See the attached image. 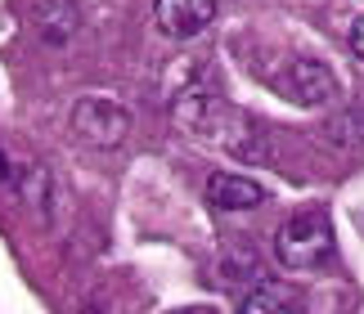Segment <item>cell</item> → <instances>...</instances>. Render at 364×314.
Segmentation results:
<instances>
[{
	"label": "cell",
	"instance_id": "1",
	"mask_svg": "<svg viewBox=\"0 0 364 314\" xmlns=\"http://www.w3.org/2000/svg\"><path fill=\"white\" fill-rule=\"evenodd\" d=\"M274 256L288 269H315L333 256V224L324 211H297L292 220L279 224L274 234Z\"/></svg>",
	"mask_w": 364,
	"mask_h": 314
},
{
	"label": "cell",
	"instance_id": "2",
	"mask_svg": "<svg viewBox=\"0 0 364 314\" xmlns=\"http://www.w3.org/2000/svg\"><path fill=\"white\" fill-rule=\"evenodd\" d=\"M171 117L189 135H216L220 121H225V99H220L216 81L207 72H193L189 81H180V90L171 94Z\"/></svg>",
	"mask_w": 364,
	"mask_h": 314
},
{
	"label": "cell",
	"instance_id": "3",
	"mask_svg": "<svg viewBox=\"0 0 364 314\" xmlns=\"http://www.w3.org/2000/svg\"><path fill=\"white\" fill-rule=\"evenodd\" d=\"M73 135L86 148H117L126 135H131V112H126L117 99L90 94L73 108Z\"/></svg>",
	"mask_w": 364,
	"mask_h": 314
},
{
	"label": "cell",
	"instance_id": "4",
	"mask_svg": "<svg viewBox=\"0 0 364 314\" xmlns=\"http://www.w3.org/2000/svg\"><path fill=\"white\" fill-rule=\"evenodd\" d=\"M279 90H284V99H292L301 108H319L338 94V81H333V72L319 59H292L284 67V77H279Z\"/></svg>",
	"mask_w": 364,
	"mask_h": 314
},
{
	"label": "cell",
	"instance_id": "5",
	"mask_svg": "<svg viewBox=\"0 0 364 314\" xmlns=\"http://www.w3.org/2000/svg\"><path fill=\"white\" fill-rule=\"evenodd\" d=\"M153 18H158V27L171 40H193L216 18V0H158Z\"/></svg>",
	"mask_w": 364,
	"mask_h": 314
},
{
	"label": "cell",
	"instance_id": "6",
	"mask_svg": "<svg viewBox=\"0 0 364 314\" xmlns=\"http://www.w3.org/2000/svg\"><path fill=\"white\" fill-rule=\"evenodd\" d=\"M207 202L216 211H252L265 202V189L257 180L247 175H234V170H216L212 180H207Z\"/></svg>",
	"mask_w": 364,
	"mask_h": 314
},
{
	"label": "cell",
	"instance_id": "7",
	"mask_svg": "<svg viewBox=\"0 0 364 314\" xmlns=\"http://www.w3.org/2000/svg\"><path fill=\"white\" fill-rule=\"evenodd\" d=\"M32 23H36V36H41V40H50V45H63V40L77 36L81 9L73 5V0H36Z\"/></svg>",
	"mask_w": 364,
	"mask_h": 314
},
{
	"label": "cell",
	"instance_id": "8",
	"mask_svg": "<svg viewBox=\"0 0 364 314\" xmlns=\"http://www.w3.org/2000/svg\"><path fill=\"white\" fill-rule=\"evenodd\" d=\"M239 314H297V305H292V296L279 292V288H257V292L243 296Z\"/></svg>",
	"mask_w": 364,
	"mask_h": 314
},
{
	"label": "cell",
	"instance_id": "9",
	"mask_svg": "<svg viewBox=\"0 0 364 314\" xmlns=\"http://www.w3.org/2000/svg\"><path fill=\"white\" fill-rule=\"evenodd\" d=\"M351 54H355V59L364 63V13H360V18H355V27H351Z\"/></svg>",
	"mask_w": 364,
	"mask_h": 314
},
{
	"label": "cell",
	"instance_id": "10",
	"mask_svg": "<svg viewBox=\"0 0 364 314\" xmlns=\"http://www.w3.org/2000/svg\"><path fill=\"white\" fill-rule=\"evenodd\" d=\"M171 314H220V310H212V305H185V310H171Z\"/></svg>",
	"mask_w": 364,
	"mask_h": 314
},
{
	"label": "cell",
	"instance_id": "11",
	"mask_svg": "<svg viewBox=\"0 0 364 314\" xmlns=\"http://www.w3.org/2000/svg\"><path fill=\"white\" fill-rule=\"evenodd\" d=\"M9 180V157H5V148H0V184Z\"/></svg>",
	"mask_w": 364,
	"mask_h": 314
}]
</instances>
